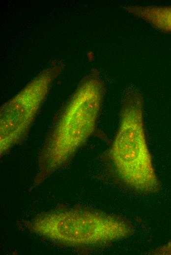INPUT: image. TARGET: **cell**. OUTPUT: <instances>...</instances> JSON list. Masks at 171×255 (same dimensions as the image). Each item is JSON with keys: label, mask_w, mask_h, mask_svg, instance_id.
<instances>
[{"label": "cell", "mask_w": 171, "mask_h": 255, "mask_svg": "<svg viewBox=\"0 0 171 255\" xmlns=\"http://www.w3.org/2000/svg\"><path fill=\"white\" fill-rule=\"evenodd\" d=\"M101 159L109 178L125 190L145 195L161 188L146 138L143 98L134 86L124 93L117 131Z\"/></svg>", "instance_id": "7a4b0ae2"}, {"label": "cell", "mask_w": 171, "mask_h": 255, "mask_svg": "<svg viewBox=\"0 0 171 255\" xmlns=\"http://www.w3.org/2000/svg\"><path fill=\"white\" fill-rule=\"evenodd\" d=\"M105 92L99 73L86 76L54 118L38 154V172L31 186L67 166L96 130Z\"/></svg>", "instance_id": "6da1fadb"}, {"label": "cell", "mask_w": 171, "mask_h": 255, "mask_svg": "<svg viewBox=\"0 0 171 255\" xmlns=\"http://www.w3.org/2000/svg\"><path fill=\"white\" fill-rule=\"evenodd\" d=\"M22 223L30 233L80 253L104 248L135 232L133 225L124 217L82 206L60 205Z\"/></svg>", "instance_id": "3957f363"}, {"label": "cell", "mask_w": 171, "mask_h": 255, "mask_svg": "<svg viewBox=\"0 0 171 255\" xmlns=\"http://www.w3.org/2000/svg\"><path fill=\"white\" fill-rule=\"evenodd\" d=\"M125 9L156 29L171 32V6L133 5L125 6Z\"/></svg>", "instance_id": "5b68a950"}, {"label": "cell", "mask_w": 171, "mask_h": 255, "mask_svg": "<svg viewBox=\"0 0 171 255\" xmlns=\"http://www.w3.org/2000/svg\"><path fill=\"white\" fill-rule=\"evenodd\" d=\"M62 68L59 64L42 71L1 107V157L27 138L53 82Z\"/></svg>", "instance_id": "277c9868"}]
</instances>
